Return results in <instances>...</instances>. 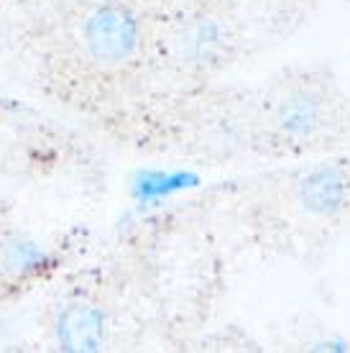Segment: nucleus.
Segmentation results:
<instances>
[{
  "mask_svg": "<svg viewBox=\"0 0 350 353\" xmlns=\"http://www.w3.org/2000/svg\"><path fill=\"white\" fill-rule=\"evenodd\" d=\"M197 185V174L192 172H174V174H164V172H143L136 176L133 182V194L141 203H154L167 194L182 192Z\"/></svg>",
  "mask_w": 350,
  "mask_h": 353,
  "instance_id": "20e7f679",
  "label": "nucleus"
},
{
  "mask_svg": "<svg viewBox=\"0 0 350 353\" xmlns=\"http://www.w3.org/2000/svg\"><path fill=\"white\" fill-rule=\"evenodd\" d=\"M8 264L10 269H16V272L26 274L31 269H39V266L44 264V254L34 246V243H28V241H13L8 246Z\"/></svg>",
  "mask_w": 350,
  "mask_h": 353,
  "instance_id": "423d86ee",
  "label": "nucleus"
},
{
  "mask_svg": "<svg viewBox=\"0 0 350 353\" xmlns=\"http://www.w3.org/2000/svg\"><path fill=\"white\" fill-rule=\"evenodd\" d=\"M342 194H345V182L338 169H317L302 185V200L307 210L317 215H333L342 205Z\"/></svg>",
  "mask_w": 350,
  "mask_h": 353,
  "instance_id": "7ed1b4c3",
  "label": "nucleus"
},
{
  "mask_svg": "<svg viewBox=\"0 0 350 353\" xmlns=\"http://www.w3.org/2000/svg\"><path fill=\"white\" fill-rule=\"evenodd\" d=\"M317 123V105L312 97H294L287 113H284V128L291 136H307Z\"/></svg>",
  "mask_w": 350,
  "mask_h": 353,
  "instance_id": "39448f33",
  "label": "nucleus"
},
{
  "mask_svg": "<svg viewBox=\"0 0 350 353\" xmlns=\"http://www.w3.org/2000/svg\"><path fill=\"white\" fill-rule=\"evenodd\" d=\"M56 336L64 351H97L105 341V318L92 305L74 302L59 315Z\"/></svg>",
  "mask_w": 350,
  "mask_h": 353,
  "instance_id": "f03ea898",
  "label": "nucleus"
},
{
  "mask_svg": "<svg viewBox=\"0 0 350 353\" xmlns=\"http://www.w3.org/2000/svg\"><path fill=\"white\" fill-rule=\"evenodd\" d=\"M85 34H88V44L92 54L97 59H105V62L125 59L136 49V41H138L136 18L128 10L115 8V6L95 10L88 18Z\"/></svg>",
  "mask_w": 350,
  "mask_h": 353,
  "instance_id": "f257e3e1",
  "label": "nucleus"
}]
</instances>
